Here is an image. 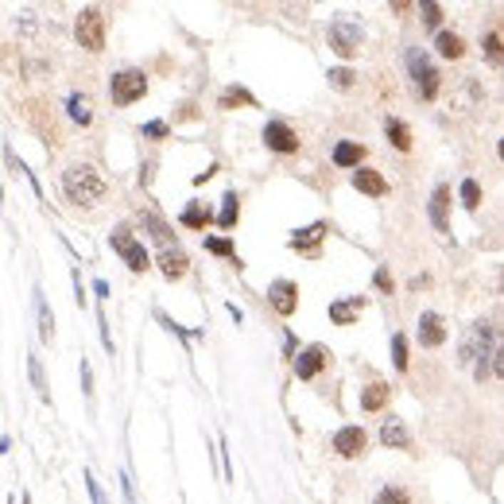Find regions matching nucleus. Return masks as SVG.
I'll return each instance as SVG.
<instances>
[{
	"mask_svg": "<svg viewBox=\"0 0 504 504\" xmlns=\"http://www.w3.org/2000/svg\"><path fill=\"white\" fill-rule=\"evenodd\" d=\"M63 190H66V198L74 202V206H93V202H101L105 194H109V182H105L93 167L74 163V167L63 171Z\"/></svg>",
	"mask_w": 504,
	"mask_h": 504,
	"instance_id": "obj_1",
	"label": "nucleus"
},
{
	"mask_svg": "<svg viewBox=\"0 0 504 504\" xmlns=\"http://www.w3.org/2000/svg\"><path fill=\"white\" fill-rule=\"evenodd\" d=\"M408 70H411L415 93H419L423 101H431V97L438 93V70H435V63L427 58V51H423V47H411L408 51Z\"/></svg>",
	"mask_w": 504,
	"mask_h": 504,
	"instance_id": "obj_2",
	"label": "nucleus"
},
{
	"mask_svg": "<svg viewBox=\"0 0 504 504\" xmlns=\"http://www.w3.org/2000/svg\"><path fill=\"white\" fill-rule=\"evenodd\" d=\"M148 93V74L144 70H120V74L109 78V97L113 105H132Z\"/></svg>",
	"mask_w": 504,
	"mask_h": 504,
	"instance_id": "obj_3",
	"label": "nucleus"
},
{
	"mask_svg": "<svg viewBox=\"0 0 504 504\" xmlns=\"http://www.w3.org/2000/svg\"><path fill=\"white\" fill-rule=\"evenodd\" d=\"M74 35L86 51H101L105 47V16L101 8H82L78 12V24H74Z\"/></svg>",
	"mask_w": 504,
	"mask_h": 504,
	"instance_id": "obj_4",
	"label": "nucleus"
},
{
	"mask_svg": "<svg viewBox=\"0 0 504 504\" xmlns=\"http://www.w3.org/2000/svg\"><path fill=\"white\" fill-rule=\"evenodd\" d=\"M109 245H113V252H117L132 272H148V268H152V260H148V249L128 233V229H117V233L109 237Z\"/></svg>",
	"mask_w": 504,
	"mask_h": 504,
	"instance_id": "obj_5",
	"label": "nucleus"
},
{
	"mask_svg": "<svg viewBox=\"0 0 504 504\" xmlns=\"http://www.w3.org/2000/svg\"><path fill=\"white\" fill-rule=\"evenodd\" d=\"M361 39H365V31H361L357 20H346V16H341V20L330 24V47L338 51L341 58H353V55H357V51H361Z\"/></svg>",
	"mask_w": 504,
	"mask_h": 504,
	"instance_id": "obj_6",
	"label": "nucleus"
},
{
	"mask_svg": "<svg viewBox=\"0 0 504 504\" xmlns=\"http://www.w3.org/2000/svg\"><path fill=\"white\" fill-rule=\"evenodd\" d=\"M264 144H268L272 152H279V155L299 152V136H295V128H291L287 120H268V125H264Z\"/></svg>",
	"mask_w": 504,
	"mask_h": 504,
	"instance_id": "obj_7",
	"label": "nucleus"
},
{
	"mask_svg": "<svg viewBox=\"0 0 504 504\" xmlns=\"http://www.w3.org/2000/svg\"><path fill=\"white\" fill-rule=\"evenodd\" d=\"M268 303L276 307V314L291 318L299 311V287L291 279H276V284H268Z\"/></svg>",
	"mask_w": 504,
	"mask_h": 504,
	"instance_id": "obj_8",
	"label": "nucleus"
},
{
	"mask_svg": "<svg viewBox=\"0 0 504 504\" xmlns=\"http://www.w3.org/2000/svg\"><path fill=\"white\" fill-rule=\"evenodd\" d=\"M326 365H330V349H326V346H307L295 357V376L299 380H311V376L322 373Z\"/></svg>",
	"mask_w": 504,
	"mask_h": 504,
	"instance_id": "obj_9",
	"label": "nucleus"
},
{
	"mask_svg": "<svg viewBox=\"0 0 504 504\" xmlns=\"http://www.w3.org/2000/svg\"><path fill=\"white\" fill-rule=\"evenodd\" d=\"M365 446H369V438H365V431L361 427H341V431H334V450H338L341 458H361L365 454Z\"/></svg>",
	"mask_w": 504,
	"mask_h": 504,
	"instance_id": "obj_10",
	"label": "nucleus"
},
{
	"mask_svg": "<svg viewBox=\"0 0 504 504\" xmlns=\"http://www.w3.org/2000/svg\"><path fill=\"white\" fill-rule=\"evenodd\" d=\"M365 311V295H349V299H334L330 303V322L334 326H353Z\"/></svg>",
	"mask_w": 504,
	"mask_h": 504,
	"instance_id": "obj_11",
	"label": "nucleus"
},
{
	"mask_svg": "<svg viewBox=\"0 0 504 504\" xmlns=\"http://www.w3.org/2000/svg\"><path fill=\"white\" fill-rule=\"evenodd\" d=\"M446 341V326H442V314L435 311H423L419 314V346H427V349H435Z\"/></svg>",
	"mask_w": 504,
	"mask_h": 504,
	"instance_id": "obj_12",
	"label": "nucleus"
},
{
	"mask_svg": "<svg viewBox=\"0 0 504 504\" xmlns=\"http://www.w3.org/2000/svg\"><path fill=\"white\" fill-rule=\"evenodd\" d=\"M322 237H326V221H314V225H307V229H299L295 237H291V249L295 252H303V256H318V245H322Z\"/></svg>",
	"mask_w": 504,
	"mask_h": 504,
	"instance_id": "obj_13",
	"label": "nucleus"
},
{
	"mask_svg": "<svg viewBox=\"0 0 504 504\" xmlns=\"http://www.w3.org/2000/svg\"><path fill=\"white\" fill-rule=\"evenodd\" d=\"M187 268H190V260H187V252L182 249H171V245H167L163 252H159V272H163V279H182L187 276Z\"/></svg>",
	"mask_w": 504,
	"mask_h": 504,
	"instance_id": "obj_14",
	"label": "nucleus"
},
{
	"mask_svg": "<svg viewBox=\"0 0 504 504\" xmlns=\"http://www.w3.org/2000/svg\"><path fill=\"white\" fill-rule=\"evenodd\" d=\"M446 214H450V187H446V182H438L435 194H431V225H435L438 233H450Z\"/></svg>",
	"mask_w": 504,
	"mask_h": 504,
	"instance_id": "obj_15",
	"label": "nucleus"
},
{
	"mask_svg": "<svg viewBox=\"0 0 504 504\" xmlns=\"http://www.w3.org/2000/svg\"><path fill=\"white\" fill-rule=\"evenodd\" d=\"M380 442L384 446H396V450H411V435H408V427H403V419H384L380 423Z\"/></svg>",
	"mask_w": 504,
	"mask_h": 504,
	"instance_id": "obj_16",
	"label": "nucleus"
},
{
	"mask_svg": "<svg viewBox=\"0 0 504 504\" xmlns=\"http://www.w3.org/2000/svg\"><path fill=\"white\" fill-rule=\"evenodd\" d=\"M353 187H357L361 194H373V198H380V194H388L384 175H380V171H365V167H361V171L353 175Z\"/></svg>",
	"mask_w": 504,
	"mask_h": 504,
	"instance_id": "obj_17",
	"label": "nucleus"
},
{
	"mask_svg": "<svg viewBox=\"0 0 504 504\" xmlns=\"http://www.w3.org/2000/svg\"><path fill=\"white\" fill-rule=\"evenodd\" d=\"M384 132H388V144H392L396 152H411V128L403 125L400 117H388L384 120Z\"/></svg>",
	"mask_w": 504,
	"mask_h": 504,
	"instance_id": "obj_18",
	"label": "nucleus"
},
{
	"mask_svg": "<svg viewBox=\"0 0 504 504\" xmlns=\"http://www.w3.org/2000/svg\"><path fill=\"white\" fill-rule=\"evenodd\" d=\"M388 396H392V388H388L384 380H373V384L361 392V411H380L388 403Z\"/></svg>",
	"mask_w": 504,
	"mask_h": 504,
	"instance_id": "obj_19",
	"label": "nucleus"
},
{
	"mask_svg": "<svg viewBox=\"0 0 504 504\" xmlns=\"http://www.w3.org/2000/svg\"><path fill=\"white\" fill-rule=\"evenodd\" d=\"M361 159H365V144H357V140H341L334 148V163L338 167H361Z\"/></svg>",
	"mask_w": 504,
	"mask_h": 504,
	"instance_id": "obj_20",
	"label": "nucleus"
},
{
	"mask_svg": "<svg viewBox=\"0 0 504 504\" xmlns=\"http://www.w3.org/2000/svg\"><path fill=\"white\" fill-rule=\"evenodd\" d=\"M66 109H70V120H74V125H90L93 120V105H90V97L86 93H70L66 97Z\"/></svg>",
	"mask_w": 504,
	"mask_h": 504,
	"instance_id": "obj_21",
	"label": "nucleus"
},
{
	"mask_svg": "<svg viewBox=\"0 0 504 504\" xmlns=\"http://www.w3.org/2000/svg\"><path fill=\"white\" fill-rule=\"evenodd\" d=\"M435 51L442 58H462L466 55V43H462V35H454V31H438L435 35Z\"/></svg>",
	"mask_w": 504,
	"mask_h": 504,
	"instance_id": "obj_22",
	"label": "nucleus"
},
{
	"mask_svg": "<svg viewBox=\"0 0 504 504\" xmlns=\"http://www.w3.org/2000/svg\"><path fill=\"white\" fill-rule=\"evenodd\" d=\"M35 314H39V338L51 341L55 338V314H51V307H47V299H43L39 287H35Z\"/></svg>",
	"mask_w": 504,
	"mask_h": 504,
	"instance_id": "obj_23",
	"label": "nucleus"
},
{
	"mask_svg": "<svg viewBox=\"0 0 504 504\" xmlns=\"http://www.w3.org/2000/svg\"><path fill=\"white\" fill-rule=\"evenodd\" d=\"M237 217H241V198H237V190H229L225 198H221V214H217V225L221 229H233Z\"/></svg>",
	"mask_w": 504,
	"mask_h": 504,
	"instance_id": "obj_24",
	"label": "nucleus"
},
{
	"mask_svg": "<svg viewBox=\"0 0 504 504\" xmlns=\"http://www.w3.org/2000/svg\"><path fill=\"white\" fill-rule=\"evenodd\" d=\"M4 159H8V167H12V175H16V179H20V175H24V179H28V182H31V190H35V198H43V187H39V182H35V175L28 171V167H24V159H20V155H16V148H12V144H4Z\"/></svg>",
	"mask_w": 504,
	"mask_h": 504,
	"instance_id": "obj_25",
	"label": "nucleus"
},
{
	"mask_svg": "<svg viewBox=\"0 0 504 504\" xmlns=\"http://www.w3.org/2000/svg\"><path fill=\"white\" fill-rule=\"evenodd\" d=\"M179 221H182L187 229H206L210 221H214V214H210V210L202 206V202H190V206L182 210V217H179Z\"/></svg>",
	"mask_w": 504,
	"mask_h": 504,
	"instance_id": "obj_26",
	"label": "nucleus"
},
{
	"mask_svg": "<svg viewBox=\"0 0 504 504\" xmlns=\"http://www.w3.org/2000/svg\"><path fill=\"white\" fill-rule=\"evenodd\" d=\"M233 105H256V97L245 90V86H229V90L217 97V109H233Z\"/></svg>",
	"mask_w": 504,
	"mask_h": 504,
	"instance_id": "obj_27",
	"label": "nucleus"
},
{
	"mask_svg": "<svg viewBox=\"0 0 504 504\" xmlns=\"http://www.w3.org/2000/svg\"><path fill=\"white\" fill-rule=\"evenodd\" d=\"M28 373H31V384L39 392V400L51 403V388H47V376H43V361L39 357H28Z\"/></svg>",
	"mask_w": 504,
	"mask_h": 504,
	"instance_id": "obj_28",
	"label": "nucleus"
},
{
	"mask_svg": "<svg viewBox=\"0 0 504 504\" xmlns=\"http://www.w3.org/2000/svg\"><path fill=\"white\" fill-rule=\"evenodd\" d=\"M462 206H466V210H477V206H481V182H477V179H466V182H462Z\"/></svg>",
	"mask_w": 504,
	"mask_h": 504,
	"instance_id": "obj_29",
	"label": "nucleus"
},
{
	"mask_svg": "<svg viewBox=\"0 0 504 504\" xmlns=\"http://www.w3.org/2000/svg\"><path fill=\"white\" fill-rule=\"evenodd\" d=\"M392 361H396V369H408V338L403 334H392Z\"/></svg>",
	"mask_w": 504,
	"mask_h": 504,
	"instance_id": "obj_30",
	"label": "nucleus"
},
{
	"mask_svg": "<svg viewBox=\"0 0 504 504\" xmlns=\"http://www.w3.org/2000/svg\"><path fill=\"white\" fill-rule=\"evenodd\" d=\"M419 16H423V24H427V28H438V24H442V4H435V0H423Z\"/></svg>",
	"mask_w": 504,
	"mask_h": 504,
	"instance_id": "obj_31",
	"label": "nucleus"
},
{
	"mask_svg": "<svg viewBox=\"0 0 504 504\" xmlns=\"http://www.w3.org/2000/svg\"><path fill=\"white\" fill-rule=\"evenodd\" d=\"M206 252H214V256H229V260H237V256H233V241H229V237H206Z\"/></svg>",
	"mask_w": 504,
	"mask_h": 504,
	"instance_id": "obj_32",
	"label": "nucleus"
},
{
	"mask_svg": "<svg viewBox=\"0 0 504 504\" xmlns=\"http://www.w3.org/2000/svg\"><path fill=\"white\" fill-rule=\"evenodd\" d=\"M481 47H485V55H489V63L500 66V31H489V35L481 39Z\"/></svg>",
	"mask_w": 504,
	"mask_h": 504,
	"instance_id": "obj_33",
	"label": "nucleus"
},
{
	"mask_svg": "<svg viewBox=\"0 0 504 504\" xmlns=\"http://www.w3.org/2000/svg\"><path fill=\"white\" fill-rule=\"evenodd\" d=\"M376 504H411V497L403 489H392V485H388V489L376 493Z\"/></svg>",
	"mask_w": 504,
	"mask_h": 504,
	"instance_id": "obj_34",
	"label": "nucleus"
},
{
	"mask_svg": "<svg viewBox=\"0 0 504 504\" xmlns=\"http://www.w3.org/2000/svg\"><path fill=\"white\" fill-rule=\"evenodd\" d=\"M353 78H357V74H353L349 66H338V70H330V86H338V90H349V86H353Z\"/></svg>",
	"mask_w": 504,
	"mask_h": 504,
	"instance_id": "obj_35",
	"label": "nucleus"
},
{
	"mask_svg": "<svg viewBox=\"0 0 504 504\" xmlns=\"http://www.w3.org/2000/svg\"><path fill=\"white\" fill-rule=\"evenodd\" d=\"M144 225L152 229V237H159V241H171V229H167L155 214H144Z\"/></svg>",
	"mask_w": 504,
	"mask_h": 504,
	"instance_id": "obj_36",
	"label": "nucleus"
},
{
	"mask_svg": "<svg viewBox=\"0 0 504 504\" xmlns=\"http://www.w3.org/2000/svg\"><path fill=\"white\" fill-rule=\"evenodd\" d=\"M140 132H144V136H152V140H163V136H167V132H171V128H167L163 120H148V125L140 128Z\"/></svg>",
	"mask_w": 504,
	"mask_h": 504,
	"instance_id": "obj_37",
	"label": "nucleus"
},
{
	"mask_svg": "<svg viewBox=\"0 0 504 504\" xmlns=\"http://www.w3.org/2000/svg\"><path fill=\"white\" fill-rule=\"evenodd\" d=\"M82 392L93 396V369H90V361H86V357H82Z\"/></svg>",
	"mask_w": 504,
	"mask_h": 504,
	"instance_id": "obj_38",
	"label": "nucleus"
},
{
	"mask_svg": "<svg viewBox=\"0 0 504 504\" xmlns=\"http://www.w3.org/2000/svg\"><path fill=\"white\" fill-rule=\"evenodd\" d=\"M86 489H90V500L93 504H105V493H101V485L93 481V473H86Z\"/></svg>",
	"mask_w": 504,
	"mask_h": 504,
	"instance_id": "obj_39",
	"label": "nucleus"
},
{
	"mask_svg": "<svg viewBox=\"0 0 504 504\" xmlns=\"http://www.w3.org/2000/svg\"><path fill=\"white\" fill-rule=\"evenodd\" d=\"M97 326H101V341H105V349L113 353V334H109V322H105V311H97Z\"/></svg>",
	"mask_w": 504,
	"mask_h": 504,
	"instance_id": "obj_40",
	"label": "nucleus"
},
{
	"mask_svg": "<svg viewBox=\"0 0 504 504\" xmlns=\"http://www.w3.org/2000/svg\"><path fill=\"white\" fill-rule=\"evenodd\" d=\"M373 279H376V287H380V291H388V295H392V276H388V268H376V276H373Z\"/></svg>",
	"mask_w": 504,
	"mask_h": 504,
	"instance_id": "obj_41",
	"label": "nucleus"
},
{
	"mask_svg": "<svg viewBox=\"0 0 504 504\" xmlns=\"http://www.w3.org/2000/svg\"><path fill=\"white\" fill-rule=\"evenodd\" d=\"M74 303L86 307V287H82V272H78V268H74Z\"/></svg>",
	"mask_w": 504,
	"mask_h": 504,
	"instance_id": "obj_42",
	"label": "nucleus"
},
{
	"mask_svg": "<svg viewBox=\"0 0 504 504\" xmlns=\"http://www.w3.org/2000/svg\"><path fill=\"white\" fill-rule=\"evenodd\" d=\"M93 295L105 299V295H109V284H105V279H93Z\"/></svg>",
	"mask_w": 504,
	"mask_h": 504,
	"instance_id": "obj_43",
	"label": "nucleus"
},
{
	"mask_svg": "<svg viewBox=\"0 0 504 504\" xmlns=\"http://www.w3.org/2000/svg\"><path fill=\"white\" fill-rule=\"evenodd\" d=\"M0 206H4V187H0Z\"/></svg>",
	"mask_w": 504,
	"mask_h": 504,
	"instance_id": "obj_44",
	"label": "nucleus"
},
{
	"mask_svg": "<svg viewBox=\"0 0 504 504\" xmlns=\"http://www.w3.org/2000/svg\"><path fill=\"white\" fill-rule=\"evenodd\" d=\"M8 504H16V500H12V497H8Z\"/></svg>",
	"mask_w": 504,
	"mask_h": 504,
	"instance_id": "obj_45",
	"label": "nucleus"
}]
</instances>
